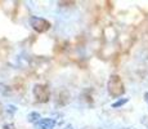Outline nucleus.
I'll use <instances>...</instances> for the list:
<instances>
[{
	"instance_id": "nucleus-1",
	"label": "nucleus",
	"mask_w": 148,
	"mask_h": 129,
	"mask_svg": "<svg viewBox=\"0 0 148 129\" xmlns=\"http://www.w3.org/2000/svg\"><path fill=\"white\" fill-rule=\"evenodd\" d=\"M124 92H125V87L121 77L117 75H112L108 80V93L112 97L117 98V97L124 94Z\"/></svg>"
},
{
	"instance_id": "nucleus-2",
	"label": "nucleus",
	"mask_w": 148,
	"mask_h": 129,
	"mask_svg": "<svg viewBox=\"0 0 148 129\" xmlns=\"http://www.w3.org/2000/svg\"><path fill=\"white\" fill-rule=\"evenodd\" d=\"M34 92H35V96H36V98H38V101L47 102L48 99H49L50 92L45 85H38V87H35V90Z\"/></svg>"
},
{
	"instance_id": "nucleus-3",
	"label": "nucleus",
	"mask_w": 148,
	"mask_h": 129,
	"mask_svg": "<svg viewBox=\"0 0 148 129\" xmlns=\"http://www.w3.org/2000/svg\"><path fill=\"white\" fill-rule=\"evenodd\" d=\"M32 26L34 28H35L36 31H39V32H42V31H47L48 28H49V22H47L45 19H41V18H36L35 21L32 22Z\"/></svg>"
},
{
	"instance_id": "nucleus-4",
	"label": "nucleus",
	"mask_w": 148,
	"mask_h": 129,
	"mask_svg": "<svg viewBox=\"0 0 148 129\" xmlns=\"http://www.w3.org/2000/svg\"><path fill=\"white\" fill-rule=\"evenodd\" d=\"M125 102H126V99H124V101H119L117 103H115V105H113V106H115V107H117V106H121L122 103H125Z\"/></svg>"
},
{
	"instance_id": "nucleus-5",
	"label": "nucleus",
	"mask_w": 148,
	"mask_h": 129,
	"mask_svg": "<svg viewBox=\"0 0 148 129\" xmlns=\"http://www.w3.org/2000/svg\"><path fill=\"white\" fill-rule=\"evenodd\" d=\"M126 129H127V128H126Z\"/></svg>"
}]
</instances>
